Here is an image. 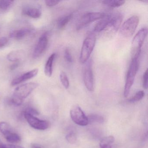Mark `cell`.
Returning a JSON list of instances; mask_svg holds the SVG:
<instances>
[{"instance_id": "1", "label": "cell", "mask_w": 148, "mask_h": 148, "mask_svg": "<svg viewBox=\"0 0 148 148\" xmlns=\"http://www.w3.org/2000/svg\"><path fill=\"white\" fill-rule=\"evenodd\" d=\"M140 64L139 57L132 59L131 63L130 64L129 70L127 72L125 85L124 87V95L127 97L130 94L132 86L134 83L135 77L138 71Z\"/></svg>"}, {"instance_id": "2", "label": "cell", "mask_w": 148, "mask_h": 148, "mask_svg": "<svg viewBox=\"0 0 148 148\" xmlns=\"http://www.w3.org/2000/svg\"><path fill=\"white\" fill-rule=\"evenodd\" d=\"M96 42L95 34L92 33L89 34L83 42L79 57L80 63L84 64L87 62L94 49Z\"/></svg>"}, {"instance_id": "3", "label": "cell", "mask_w": 148, "mask_h": 148, "mask_svg": "<svg viewBox=\"0 0 148 148\" xmlns=\"http://www.w3.org/2000/svg\"><path fill=\"white\" fill-rule=\"evenodd\" d=\"M147 28L140 29L133 38L132 44L131 55L132 59L138 58L140 56L141 49L144 41L147 36Z\"/></svg>"}, {"instance_id": "4", "label": "cell", "mask_w": 148, "mask_h": 148, "mask_svg": "<svg viewBox=\"0 0 148 148\" xmlns=\"http://www.w3.org/2000/svg\"><path fill=\"white\" fill-rule=\"evenodd\" d=\"M139 18L134 15L126 20L121 27V34L125 38H130L132 36L136 29L139 23Z\"/></svg>"}, {"instance_id": "5", "label": "cell", "mask_w": 148, "mask_h": 148, "mask_svg": "<svg viewBox=\"0 0 148 148\" xmlns=\"http://www.w3.org/2000/svg\"><path fill=\"white\" fill-rule=\"evenodd\" d=\"M70 116L72 121L78 125L84 126L89 123L88 117L79 106H74L71 108Z\"/></svg>"}, {"instance_id": "6", "label": "cell", "mask_w": 148, "mask_h": 148, "mask_svg": "<svg viewBox=\"0 0 148 148\" xmlns=\"http://www.w3.org/2000/svg\"><path fill=\"white\" fill-rule=\"evenodd\" d=\"M38 86L37 83L31 82L18 86L14 90V96L24 100Z\"/></svg>"}, {"instance_id": "7", "label": "cell", "mask_w": 148, "mask_h": 148, "mask_svg": "<svg viewBox=\"0 0 148 148\" xmlns=\"http://www.w3.org/2000/svg\"><path fill=\"white\" fill-rule=\"evenodd\" d=\"M106 15V14L104 13L101 12H90L85 14L79 20L77 24V30H80L91 22L103 18Z\"/></svg>"}, {"instance_id": "8", "label": "cell", "mask_w": 148, "mask_h": 148, "mask_svg": "<svg viewBox=\"0 0 148 148\" xmlns=\"http://www.w3.org/2000/svg\"><path fill=\"white\" fill-rule=\"evenodd\" d=\"M24 116L31 127L37 130H45L49 128L50 123L46 120H41L27 112H24Z\"/></svg>"}, {"instance_id": "9", "label": "cell", "mask_w": 148, "mask_h": 148, "mask_svg": "<svg viewBox=\"0 0 148 148\" xmlns=\"http://www.w3.org/2000/svg\"><path fill=\"white\" fill-rule=\"evenodd\" d=\"M123 15L120 13L115 14L112 15L111 19L110 24L104 31L106 33V35L109 36L115 34L120 28L123 20Z\"/></svg>"}, {"instance_id": "10", "label": "cell", "mask_w": 148, "mask_h": 148, "mask_svg": "<svg viewBox=\"0 0 148 148\" xmlns=\"http://www.w3.org/2000/svg\"><path fill=\"white\" fill-rule=\"evenodd\" d=\"M48 43V33L45 32L40 36L35 46L33 54L34 58H37L43 54L47 47Z\"/></svg>"}, {"instance_id": "11", "label": "cell", "mask_w": 148, "mask_h": 148, "mask_svg": "<svg viewBox=\"0 0 148 148\" xmlns=\"http://www.w3.org/2000/svg\"><path fill=\"white\" fill-rule=\"evenodd\" d=\"M84 81L85 86L89 91H93L94 90V78L91 65L89 63L86 66L84 73Z\"/></svg>"}, {"instance_id": "12", "label": "cell", "mask_w": 148, "mask_h": 148, "mask_svg": "<svg viewBox=\"0 0 148 148\" xmlns=\"http://www.w3.org/2000/svg\"><path fill=\"white\" fill-rule=\"evenodd\" d=\"M38 73V69H33L32 71L27 72L14 79L12 81L11 84L12 85V86H14L27 81L28 79H31L37 76Z\"/></svg>"}, {"instance_id": "13", "label": "cell", "mask_w": 148, "mask_h": 148, "mask_svg": "<svg viewBox=\"0 0 148 148\" xmlns=\"http://www.w3.org/2000/svg\"><path fill=\"white\" fill-rule=\"evenodd\" d=\"M32 32V30L30 28H22L12 31L10 34V37L15 39L21 40L30 34Z\"/></svg>"}, {"instance_id": "14", "label": "cell", "mask_w": 148, "mask_h": 148, "mask_svg": "<svg viewBox=\"0 0 148 148\" xmlns=\"http://www.w3.org/2000/svg\"><path fill=\"white\" fill-rule=\"evenodd\" d=\"M112 15H106L105 17L101 19L96 25L94 27V32H103L108 26L111 19Z\"/></svg>"}, {"instance_id": "15", "label": "cell", "mask_w": 148, "mask_h": 148, "mask_svg": "<svg viewBox=\"0 0 148 148\" xmlns=\"http://www.w3.org/2000/svg\"><path fill=\"white\" fill-rule=\"evenodd\" d=\"M24 15L33 18H38L41 15V12L38 8L34 7H26L22 10Z\"/></svg>"}, {"instance_id": "16", "label": "cell", "mask_w": 148, "mask_h": 148, "mask_svg": "<svg viewBox=\"0 0 148 148\" xmlns=\"http://www.w3.org/2000/svg\"><path fill=\"white\" fill-rule=\"evenodd\" d=\"M25 51L22 50H17L12 51L7 55V59L11 62H18L24 58Z\"/></svg>"}, {"instance_id": "17", "label": "cell", "mask_w": 148, "mask_h": 148, "mask_svg": "<svg viewBox=\"0 0 148 148\" xmlns=\"http://www.w3.org/2000/svg\"><path fill=\"white\" fill-rule=\"evenodd\" d=\"M3 135L7 141L11 143H18L21 141V137L12 129L5 132Z\"/></svg>"}, {"instance_id": "18", "label": "cell", "mask_w": 148, "mask_h": 148, "mask_svg": "<svg viewBox=\"0 0 148 148\" xmlns=\"http://www.w3.org/2000/svg\"><path fill=\"white\" fill-rule=\"evenodd\" d=\"M56 54L53 53L49 57L47 61L45 68V75L48 77H51L52 75L53 65L55 59Z\"/></svg>"}, {"instance_id": "19", "label": "cell", "mask_w": 148, "mask_h": 148, "mask_svg": "<svg viewBox=\"0 0 148 148\" xmlns=\"http://www.w3.org/2000/svg\"><path fill=\"white\" fill-rule=\"evenodd\" d=\"M14 3L13 1L11 0H3L0 1V14L5 13L9 11Z\"/></svg>"}, {"instance_id": "20", "label": "cell", "mask_w": 148, "mask_h": 148, "mask_svg": "<svg viewBox=\"0 0 148 148\" xmlns=\"http://www.w3.org/2000/svg\"><path fill=\"white\" fill-rule=\"evenodd\" d=\"M115 141V138L112 136L103 138L100 140L99 146L100 148H112V144Z\"/></svg>"}, {"instance_id": "21", "label": "cell", "mask_w": 148, "mask_h": 148, "mask_svg": "<svg viewBox=\"0 0 148 148\" xmlns=\"http://www.w3.org/2000/svg\"><path fill=\"white\" fill-rule=\"evenodd\" d=\"M125 3V1L118 0H105L102 1L103 5L110 8H116L123 5Z\"/></svg>"}, {"instance_id": "22", "label": "cell", "mask_w": 148, "mask_h": 148, "mask_svg": "<svg viewBox=\"0 0 148 148\" xmlns=\"http://www.w3.org/2000/svg\"><path fill=\"white\" fill-rule=\"evenodd\" d=\"M73 17V14H69L60 18L58 21V27L59 29L64 28L70 22Z\"/></svg>"}, {"instance_id": "23", "label": "cell", "mask_w": 148, "mask_h": 148, "mask_svg": "<svg viewBox=\"0 0 148 148\" xmlns=\"http://www.w3.org/2000/svg\"><path fill=\"white\" fill-rule=\"evenodd\" d=\"M60 82L65 89H67L70 86V82L67 75L65 73L62 72L60 75Z\"/></svg>"}, {"instance_id": "24", "label": "cell", "mask_w": 148, "mask_h": 148, "mask_svg": "<svg viewBox=\"0 0 148 148\" xmlns=\"http://www.w3.org/2000/svg\"><path fill=\"white\" fill-rule=\"evenodd\" d=\"M145 93L143 91L140 90L137 92L133 97L130 99L129 102L131 103H136L141 100L144 97Z\"/></svg>"}, {"instance_id": "25", "label": "cell", "mask_w": 148, "mask_h": 148, "mask_svg": "<svg viewBox=\"0 0 148 148\" xmlns=\"http://www.w3.org/2000/svg\"><path fill=\"white\" fill-rule=\"evenodd\" d=\"M66 139L68 143L73 144L77 142V136L74 132L71 131L67 134L66 136Z\"/></svg>"}, {"instance_id": "26", "label": "cell", "mask_w": 148, "mask_h": 148, "mask_svg": "<svg viewBox=\"0 0 148 148\" xmlns=\"http://www.w3.org/2000/svg\"><path fill=\"white\" fill-rule=\"evenodd\" d=\"M88 117L89 122H98L101 123L103 122V118L101 116L96 114H91Z\"/></svg>"}, {"instance_id": "27", "label": "cell", "mask_w": 148, "mask_h": 148, "mask_svg": "<svg viewBox=\"0 0 148 148\" xmlns=\"http://www.w3.org/2000/svg\"><path fill=\"white\" fill-rule=\"evenodd\" d=\"M11 101L13 104L16 106H19L22 104L24 100L13 95L11 98Z\"/></svg>"}, {"instance_id": "28", "label": "cell", "mask_w": 148, "mask_h": 148, "mask_svg": "<svg viewBox=\"0 0 148 148\" xmlns=\"http://www.w3.org/2000/svg\"><path fill=\"white\" fill-rule=\"evenodd\" d=\"M143 86L145 90L148 88V70H146L143 75Z\"/></svg>"}, {"instance_id": "29", "label": "cell", "mask_w": 148, "mask_h": 148, "mask_svg": "<svg viewBox=\"0 0 148 148\" xmlns=\"http://www.w3.org/2000/svg\"><path fill=\"white\" fill-rule=\"evenodd\" d=\"M64 58L67 62L72 63L73 61L72 56L68 49H66L64 51Z\"/></svg>"}, {"instance_id": "30", "label": "cell", "mask_w": 148, "mask_h": 148, "mask_svg": "<svg viewBox=\"0 0 148 148\" xmlns=\"http://www.w3.org/2000/svg\"><path fill=\"white\" fill-rule=\"evenodd\" d=\"M60 2V1L58 0H47L45 1L46 5L50 7L56 5L58 4Z\"/></svg>"}, {"instance_id": "31", "label": "cell", "mask_w": 148, "mask_h": 148, "mask_svg": "<svg viewBox=\"0 0 148 148\" xmlns=\"http://www.w3.org/2000/svg\"><path fill=\"white\" fill-rule=\"evenodd\" d=\"M8 40L6 37L0 38V48H2L8 44Z\"/></svg>"}, {"instance_id": "32", "label": "cell", "mask_w": 148, "mask_h": 148, "mask_svg": "<svg viewBox=\"0 0 148 148\" xmlns=\"http://www.w3.org/2000/svg\"><path fill=\"white\" fill-rule=\"evenodd\" d=\"M25 112L29 113L31 115H34V116L35 115H38L39 114L37 110L33 109V108H28L25 111Z\"/></svg>"}, {"instance_id": "33", "label": "cell", "mask_w": 148, "mask_h": 148, "mask_svg": "<svg viewBox=\"0 0 148 148\" xmlns=\"http://www.w3.org/2000/svg\"><path fill=\"white\" fill-rule=\"evenodd\" d=\"M5 148H24L18 145L13 144H5Z\"/></svg>"}, {"instance_id": "34", "label": "cell", "mask_w": 148, "mask_h": 148, "mask_svg": "<svg viewBox=\"0 0 148 148\" xmlns=\"http://www.w3.org/2000/svg\"><path fill=\"white\" fill-rule=\"evenodd\" d=\"M18 65L19 62H15L14 64H13L11 66V69H12V70H14V69H16L17 67H18Z\"/></svg>"}, {"instance_id": "35", "label": "cell", "mask_w": 148, "mask_h": 148, "mask_svg": "<svg viewBox=\"0 0 148 148\" xmlns=\"http://www.w3.org/2000/svg\"><path fill=\"white\" fill-rule=\"evenodd\" d=\"M32 148H42L40 145L37 144H33L32 145Z\"/></svg>"}, {"instance_id": "36", "label": "cell", "mask_w": 148, "mask_h": 148, "mask_svg": "<svg viewBox=\"0 0 148 148\" xmlns=\"http://www.w3.org/2000/svg\"><path fill=\"white\" fill-rule=\"evenodd\" d=\"M0 148H5V144H3L0 140Z\"/></svg>"}]
</instances>
